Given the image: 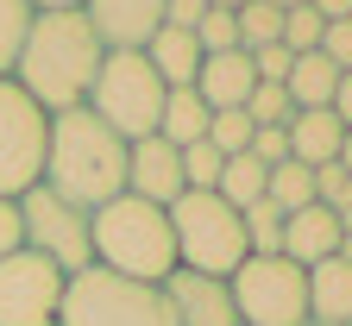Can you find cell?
Segmentation results:
<instances>
[{"label":"cell","instance_id":"obj_29","mask_svg":"<svg viewBox=\"0 0 352 326\" xmlns=\"http://www.w3.org/2000/svg\"><path fill=\"white\" fill-rule=\"evenodd\" d=\"M195 44H201V57H214V51H239V25H233V13L208 7L201 25H195Z\"/></svg>","mask_w":352,"mask_h":326},{"label":"cell","instance_id":"obj_24","mask_svg":"<svg viewBox=\"0 0 352 326\" xmlns=\"http://www.w3.org/2000/svg\"><path fill=\"white\" fill-rule=\"evenodd\" d=\"M252 119H245V107H220L214 119H208V145L220 151V157H245L252 151Z\"/></svg>","mask_w":352,"mask_h":326},{"label":"cell","instance_id":"obj_27","mask_svg":"<svg viewBox=\"0 0 352 326\" xmlns=\"http://www.w3.org/2000/svg\"><path fill=\"white\" fill-rule=\"evenodd\" d=\"M220 163H227V157H220V151L208 145V138H201V145H183V189L208 195L214 182H220Z\"/></svg>","mask_w":352,"mask_h":326},{"label":"cell","instance_id":"obj_22","mask_svg":"<svg viewBox=\"0 0 352 326\" xmlns=\"http://www.w3.org/2000/svg\"><path fill=\"white\" fill-rule=\"evenodd\" d=\"M239 25V51H264V44H283V7H271V0H245V7L233 13Z\"/></svg>","mask_w":352,"mask_h":326},{"label":"cell","instance_id":"obj_33","mask_svg":"<svg viewBox=\"0 0 352 326\" xmlns=\"http://www.w3.org/2000/svg\"><path fill=\"white\" fill-rule=\"evenodd\" d=\"M296 63V51H283V44H264V51H252V75L258 82H283Z\"/></svg>","mask_w":352,"mask_h":326},{"label":"cell","instance_id":"obj_25","mask_svg":"<svg viewBox=\"0 0 352 326\" xmlns=\"http://www.w3.org/2000/svg\"><path fill=\"white\" fill-rule=\"evenodd\" d=\"M245 119L252 126H289L296 119V101L283 95V82H258L252 95H245Z\"/></svg>","mask_w":352,"mask_h":326},{"label":"cell","instance_id":"obj_17","mask_svg":"<svg viewBox=\"0 0 352 326\" xmlns=\"http://www.w3.org/2000/svg\"><path fill=\"white\" fill-rule=\"evenodd\" d=\"M145 63L157 69V82H164V88H195V69H201V44H195V32L157 25V38L145 44Z\"/></svg>","mask_w":352,"mask_h":326},{"label":"cell","instance_id":"obj_30","mask_svg":"<svg viewBox=\"0 0 352 326\" xmlns=\"http://www.w3.org/2000/svg\"><path fill=\"white\" fill-rule=\"evenodd\" d=\"M315 201H321V207H333V213H340V207H352V176H346L340 163L315 170Z\"/></svg>","mask_w":352,"mask_h":326},{"label":"cell","instance_id":"obj_7","mask_svg":"<svg viewBox=\"0 0 352 326\" xmlns=\"http://www.w3.org/2000/svg\"><path fill=\"white\" fill-rule=\"evenodd\" d=\"M239 326H308V270L289 257H245L227 276Z\"/></svg>","mask_w":352,"mask_h":326},{"label":"cell","instance_id":"obj_2","mask_svg":"<svg viewBox=\"0 0 352 326\" xmlns=\"http://www.w3.org/2000/svg\"><path fill=\"white\" fill-rule=\"evenodd\" d=\"M101 38L95 25L76 13H32L25 25V44H19V57H13V82L25 88V95L44 107V113H69L88 101V82H95L101 69Z\"/></svg>","mask_w":352,"mask_h":326},{"label":"cell","instance_id":"obj_9","mask_svg":"<svg viewBox=\"0 0 352 326\" xmlns=\"http://www.w3.org/2000/svg\"><path fill=\"white\" fill-rule=\"evenodd\" d=\"M19 232H25V251L51 257L63 276L95 264V251H88V213L57 201L51 189H25L19 195Z\"/></svg>","mask_w":352,"mask_h":326},{"label":"cell","instance_id":"obj_15","mask_svg":"<svg viewBox=\"0 0 352 326\" xmlns=\"http://www.w3.org/2000/svg\"><path fill=\"white\" fill-rule=\"evenodd\" d=\"M283 138H289V163H302V170H327V163H340L346 126L333 119V107H315V113H296V119L283 126Z\"/></svg>","mask_w":352,"mask_h":326},{"label":"cell","instance_id":"obj_20","mask_svg":"<svg viewBox=\"0 0 352 326\" xmlns=\"http://www.w3.org/2000/svg\"><path fill=\"white\" fill-rule=\"evenodd\" d=\"M264 176H271V170H264L252 151H245V157H227V163H220L214 195L227 201V207H252V201H264Z\"/></svg>","mask_w":352,"mask_h":326},{"label":"cell","instance_id":"obj_1","mask_svg":"<svg viewBox=\"0 0 352 326\" xmlns=\"http://www.w3.org/2000/svg\"><path fill=\"white\" fill-rule=\"evenodd\" d=\"M38 189H51L57 201L95 213L113 195H126V138L107 132L88 107L51 113V132H44V176Z\"/></svg>","mask_w":352,"mask_h":326},{"label":"cell","instance_id":"obj_18","mask_svg":"<svg viewBox=\"0 0 352 326\" xmlns=\"http://www.w3.org/2000/svg\"><path fill=\"white\" fill-rule=\"evenodd\" d=\"M333 88H340V69L321 57V51H302L283 75V95L296 101V113H315V107H333Z\"/></svg>","mask_w":352,"mask_h":326},{"label":"cell","instance_id":"obj_38","mask_svg":"<svg viewBox=\"0 0 352 326\" xmlns=\"http://www.w3.org/2000/svg\"><path fill=\"white\" fill-rule=\"evenodd\" d=\"M25 7H32V13H76L82 0H25Z\"/></svg>","mask_w":352,"mask_h":326},{"label":"cell","instance_id":"obj_13","mask_svg":"<svg viewBox=\"0 0 352 326\" xmlns=\"http://www.w3.org/2000/svg\"><path fill=\"white\" fill-rule=\"evenodd\" d=\"M340 245H346V239H340V213L321 207V201H308V207H296V213L283 220V257L302 264V270H315V264L333 257Z\"/></svg>","mask_w":352,"mask_h":326},{"label":"cell","instance_id":"obj_32","mask_svg":"<svg viewBox=\"0 0 352 326\" xmlns=\"http://www.w3.org/2000/svg\"><path fill=\"white\" fill-rule=\"evenodd\" d=\"M321 57H327L333 69H352V19H333V25L321 32Z\"/></svg>","mask_w":352,"mask_h":326},{"label":"cell","instance_id":"obj_16","mask_svg":"<svg viewBox=\"0 0 352 326\" xmlns=\"http://www.w3.org/2000/svg\"><path fill=\"white\" fill-rule=\"evenodd\" d=\"M308 320L352 326V251H333L308 270Z\"/></svg>","mask_w":352,"mask_h":326},{"label":"cell","instance_id":"obj_10","mask_svg":"<svg viewBox=\"0 0 352 326\" xmlns=\"http://www.w3.org/2000/svg\"><path fill=\"white\" fill-rule=\"evenodd\" d=\"M63 283L69 276L25 245L13 257H0V326H57Z\"/></svg>","mask_w":352,"mask_h":326},{"label":"cell","instance_id":"obj_41","mask_svg":"<svg viewBox=\"0 0 352 326\" xmlns=\"http://www.w3.org/2000/svg\"><path fill=\"white\" fill-rule=\"evenodd\" d=\"M271 7H283V13H289V7H308V0H271Z\"/></svg>","mask_w":352,"mask_h":326},{"label":"cell","instance_id":"obj_35","mask_svg":"<svg viewBox=\"0 0 352 326\" xmlns=\"http://www.w3.org/2000/svg\"><path fill=\"white\" fill-rule=\"evenodd\" d=\"M201 13H208V0H164V25H176V32H195Z\"/></svg>","mask_w":352,"mask_h":326},{"label":"cell","instance_id":"obj_3","mask_svg":"<svg viewBox=\"0 0 352 326\" xmlns=\"http://www.w3.org/2000/svg\"><path fill=\"white\" fill-rule=\"evenodd\" d=\"M88 251L101 270L132 276V283H170L176 276V239H170V213L139 201V195H113L107 207L88 213Z\"/></svg>","mask_w":352,"mask_h":326},{"label":"cell","instance_id":"obj_12","mask_svg":"<svg viewBox=\"0 0 352 326\" xmlns=\"http://www.w3.org/2000/svg\"><path fill=\"white\" fill-rule=\"evenodd\" d=\"M82 19L95 25L101 51H145L164 25V0H82Z\"/></svg>","mask_w":352,"mask_h":326},{"label":"cell","instance_id":"obj_14","mask_svg":"<svg viewBox=\"0 0 352 326\" xmlns=\"http://www.w3.org/2000/svg\"><path fill=\"white\" fill-rule=\"evenodd\" d=\"M252 88H258V75H252V57H245V51H214V57H201V69H195V95L208 101V113L245 107Z\"/></svg>","mask_w":352,"mask_h":326},{"label":"cell","instance_id":"obj_34","mask_svg":"<svg viewBox=\"0 0 352 326\" xmlns=\"http://www.w3.org/2000/svg\"><path fill=\"white\" fill-rule=\"evenodd\" d=\"M19 245H25V232H19V201L0 195V257H13Z\"/></svg>","mask_w":352,"mask_h":326},{"label":"cell","instance_id":"obj_28","mask_svg":"<svg viewBox=\"0 0 352 326\" xmlns=\"http://www.w3.org/2000/svg\"><path fill=\"white\" fill-rule=\"evenodd\" d=\"M321 32H327V19L315 13V7H289L283 13V51H321Z\"/></svg>","mask_w":352,"mask_h":326},{"label":"cell","instance_id":"obj_4","mask_svg":"<svg viewBox=\"0 0 352 326\" xmlns=\"http://www.w3.org/2000/svg\"><path fill=\"white\" fill-rule=\"evenodd\" d=\"M170 239H176V270L189 276H208V283H227V276L252 257L245 251V226H239V207H227L214 189L208 195H176L170 207Z\"/></svg>","mask_w":352,"mask_h":326},{"label":"cell","instance_id":"obj_31","mask_svg":"<svg viewBox=\"0 0 352 326\" xmlns=\"http://www.w3.org/2000/svg\"><path fill=\"white\" fill-rule=\"evenodd\" d=\"M252 157H258L264 170L289 163V138H283V126H258V132H252Z\"/></svg>","mask_w":352,"mask_h":326},{"label":"cell","instance_id":"obj_19","mask_svg":"<svg viewBox=\"0 0 352 326\" xmlns=\"http://www.w3.org/2000/svg\"><path fill=\"white\" fill-rule=\"evenodd\" d=\"M208 101L195 95V88H170V95H164V113H157V138H164V145H176V151H183V145H201V138H208Z\"/></svg>","mask_w":352,"mask_h":326},{"label":"cell","instance_id":"obj_8","mask_svg":"<svg viewBox=\"0 0 352 326\" xmlns=\"http://www.w3.org/2000/svg\"><path fill=\"white\" fill-rule=\"evenodd\" d=\"M44 132H51V113H44L13 75H0V195L7 201L38 189V176H44Z\"/></svg>","mask_w":352,"mask_h":326},{"label":"cell","instance_id":"obj_23","mask_svg":"<svg viewBox=\"0 0 352 326\" xmlns=\"http://www.w3.org/2000/svg\"><path fill=\"white\" fill-rule=\"evenodd\" d=\"M264 201H277L283 213L308 207V201H315V170H302V163H277L271 176H264Z\"/></svg>","mask_w":352,"mask_h":326},{"label":"cell","instance_id":"obj_6","mask_svg":"<svg viewBox=\"0 0 352 326\" xmlns=\"http://www.w3.org/2000/svg\"><path fill=\"white\" fill-rule=\"evenodd\" d=\"M164 95H170V88L145 63V51H107L101 69H95V82H88V101L82 107L95 113L107 132H120L126 145H132V138H151L157 132Z\"/></svg>","mask_w":352,"mask_h":326},{"label":"cell","instance_id":"obj_42","mask_svg":"<svg viewBox=\"0 0 352 326\" xmlns=\"http://www.w3.org/2000/svg\"><path fill=\"white\" fill-rule=\"evenodd\" d=\"M308 326H327V320H308Z\"/></svg>","mask_w":352,"mask_h":326},{"label":"cell","instance_id":"obj_39","mask_svg":"<svg viewBox=\"0 0 352 326\" xmlns=\"http://www.w3.org/2000/svg\"><path fill=\"white\" fill-rule=\"evenodd\" d=\"M340 170L352 176V132H346V145H340Z\"/></svg>","mask_w":352,"mask_h":326},{"label":"cell","instance_id":"obj_40","mask_svg":"<svg viewBox=\"0 0 352 326\" xmlns=\"http://www.w3.org/2000/svg\"><path fill=\"white\" fill-rule=\"evenodd\" d=\"M208 7H220V13H239V7H245V0H208Z\"/></svg>","mask_w":352,"mask_h":326},{"label":"cell","instance_id":"obj_21","mask_svg":"<svg viewBox=\"0 0 352 326\" xmlns=\"http://www.w3.org/2000/svg\"><path fill=\"white\" fill-rule=\"evenodd\" d=\"M283 207L277 201H252V207H239V226H245V251L252 257H283Z\"/></svg>","mask_w":352,"mask_h":326},{"label":"cell","instance_id":"obj_26","mask_svg":"<svg viewBox=\"0 0 352 326\" xmlns=\"http://www.w3.org/2000/svg\"><path fill=\"white\" fill-rule=\"evenodd\" d=\"M25 25H32V7L25 0H0V75H13V57L25 44Z\"/></svg>","mask_w":352,"mask_h":326},{"label":"cell","instance_id":"obj_36","mask_svg":"<svg viewBox=\"0 0 352 326\" xmlns=\"http://www.w3.org/2000/svg\"><path fill=\"white\" fill-rule=\"evenodd\" d=\"M333 119L352 132V69H340V88H333Z\"/></svg>","mask_w":352,"mask_h":326},{"label":"cell","instance_id":"obj_11","mask_svg":"<svg viewBox=\"0 0 352 326\" xmlns=\"http://www.w3.org/2000/svg\"><path fill=\"white\" fill-rule=\"evenodd\" d=\"M126 195H139L151 207H170L176 195H189L183 189V151L164 145V138H132L126 145Z\"/></svg>","mask_w":352,"mask_h":326},{"label":"cell","instance_id":"obj_37","mask_svg":"<svg viewBox=\"0 0 352 326\" xmlns=\"http://www.w3.org/2000/svg\"><path fill=\"white\" fill-rule=\"evenodd\" d=\"M308 7H315L327 25H333V19H352V0H308Z\"/></svg>","mask_w":352,"mask_h":326},{"label":"cell","instance_id":"obj_5","mask_svg":"<svg viewBox=\"0 0 352 326\" xmlns=\"http://www.w3.org/2000/svg\"><path fill=\"white\" fill-rule=\"evenodd\" d=\"M57 326H176V314L157 283H132V276L88 264L63 283Z\"/></svg>","mask_w":352,"mask_h":326}]
</instances>
